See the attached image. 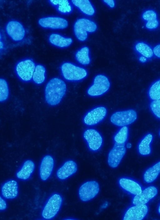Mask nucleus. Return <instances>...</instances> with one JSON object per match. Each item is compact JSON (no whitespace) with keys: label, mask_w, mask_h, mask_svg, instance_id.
<instances>
[{"label":"nucleus","mask_w":160,"mask_h":220,"mask_svg":"<svg viewBox=\"0 0 160 220\" xmlns=\"http://www.w3.org/2000/svg\"><path fill=\"white\" fill-rule=\"evenodd\" d=\"M66 86L62 79L55 78L50 80L46 84L45 91L47 102L54 106L58 104L64 95Z\"/></svg>","instance_id":"f257e3e1"},{"label":"nucleus","mask_w":160,"mask_h":220,"mask_svg":"<svg viewBox=\"0 0 160 220\" xmlns=\"http://www.w3.org/2000/svg\"><path fill=\"white\" fill-rule=\"evenodd\" d=\"M61 71L64 78L70 81L82 80L87 75V72L84 69L70 63H65L61 66Z\"/></svg>","instance_id":"f03ea898"},{"label":"nucleus","mask_w":160,"mask_h":220,"mask_svg":"<svg viewBox=\"0 0 160 220\" xmlns=\"http://www.w3.org/2000/svg\"><path fill=\"white\" fill-rule=\"evenodd\" d=\"M97 28V25L93 22L87 19L82 18L78 19L75 23L74 30L77 38L82 41L87 39V32H94Z\"/></svg>","instance_id":"7ed1b4c3"},{"label":"nucleus","mask_w":160,"mask_h":220,"mask_svg":"<svg viewBox=\"0 0 160 220\" xmlns=\"http://www.w3.org/2000/svg\"><path fill=\"white\" fill-rule=\"evenodd\" d=\"M137 117L136 111L130 109L114 113L110 117V121L116 126L123 127L133 123Z\"/></svg>","instance_id":"20e7f679"},{"label":"nucleus","mask_w":160,"mask_h":220,"mask_svg":"<svg viewBox=\"0 0 160 220\" xmlns=\"http://www.w3.org/2000/svg\"><path fill=\"white\" fill-rule=\"evenodd\" d=\"M110 86L108 78L103 75H98L94 78L93 84L88 89L87 93L92 96H100L106 92Z\"/></svg>","instance_id":"39448f33"},{"label":"nucleus","mask_w":160,"mask_h":220,"mask_svg":"<svg viewBox=\"0 0 160 220\" xmlns=\"http://www.w3.org/2000/svg\"><path fill=\"white\" fill-rule=\"evenodd\" d=\"M35 67V64L32 60L26 59L17 64L16 71L18 76L22 80L28 81L32 79Z\"/></svg>","instance_id":"423d86ee"},{"label":"nucleus","mask_w":160,"mask_h":220,"mask_svg":"<svg viewBox=\"0 0 160 220\" xmlns=\"http://www.w3.org/2000/svg\"><path fill=\"white\" fill-rule=\"evenodd\" d=\"M99 186L97 182L94 181L87 182L80 187L78 194L81 200L87 202L94 198L98 193Z\"/></svg>","instance_id":"0eeeda50"},{"label":"nucleus","mask_w":160,"mask_h":220,"mask_svg":"<svg viewBox=\"0 0 160 220\" xmlns=\"http://www.w3.org/2000/svg\"><path fill=\"white\" fill-rule=\"evenodd\" d=\"M62 202L61 197L55 194L49 199L42 212L43 217L47 219L54 217L59 211Z\"/></svg>","instance_id":"6e6552de"},{"label":"nucleus","mask_w":160,"mask_h":220,"mask_svg":"<svg viewBox=\"0 0 160 220\" xmlns=\"http://www.w3.org/2000/svg\"><path fill=\"white\" fill-rule=\"evenodd\" d=\"M126 152L125 144L119 145L115 143L113 147L108 153V161L109 166L113 168L117 167Z\"/></svg>","instance_id":"1a4fd4ad"},{"label":"nucleus","mask_w":160,"mask_h":220,"mask_svg":"<svg viewBox=\"0 0 160 220\" xmlns=\"http://www.w3.org/2000/svg\"><path fill=\"white\" fill-rule=\"evenodd\" d=\"M106 108L102 106L95 108L88 112L83 118V122L86 125L91 126L98 124L106 116Z\"/></svg>","instance_id":"9d476101"},{"label":"nucleus","mask_w":160,"mask_h":220,"mask_svg":"<svg viewBox=\"0 0 160 220\" xmlns=\"http://www.w3.org/2000/svg\"><path fill=\"white\" fill-rule=\"evenodd\" d=\"M83 136L91 150L95 151L99 149L101 146L102 138L100 134L97 130L92 129H87L84 132Z\"/></svg>","instance_id":"9b49d317"},{"label":"nucleus","mask_w":160,"mask_h":220,"mask_svg":"<svg viewBox=\"0 0 160 220\" xmlns=\"http://www.w3.org/2000/svg\"><path fill=\"white\" fill-rule=\"evenodd\" d=\"M38 23L42 27L52 29H64L68 26L67 20L59 17L42 18L39 20Z\"/></svg>","instance_id":"f8f14e48"},{"label":"nucleus","mask_w":160,"mask_h":220,"mask_svg":"<svg viewBox=\"0 0 160 220\" xmlns=\"http://www.w3.org/2000/svg\"><path fill=\"white\" fill-rule=\"evenodd\" d=\"M148 207L146 205H135L129 208L126 212L124 220H142L148 212Z\"/></svg>","instance_id":"ddd939ff"},{"label":"nucleus","mask_w":160,"mask_h":220,"mask_svg":"<svg viewBox=\"0 0 160 220\" xmlns=\"http://www.w3.org/2000/svg\"><path fill=\"white\" fill-rule=\"evenodd\" d=\"M6 30L8 34L14 41L21 40L24 37V29L18 22L12 21L9 22L6 26Z\"/></svg>","instance_id":"4468645a"},{"label":"nucleus","mask_w":160,"mask_h":220,"mask_svg":"<svg viewBox=\"0 0 160 220\" xmlns=\"http://www.w3.org/2000/svg\"><path fill=\"white\" fill-rule=\"evenodd\" d=\"M158 190L153 186H149L142 191L139 194L135 195L132 200L134 205H144L154 197L157 194Z\"/></svg>","instance_id":"2eb2a0df"},{"label":"nucleus","mask_w":160,"mask_h":220,"mask_svg":"<svg viewBox=\"0 0 160 220\" xmlns=\"http://www.w3.org/2000/svg\"><path fill=\"white\" fill-rule=\"evenodd\" d=\"M54 166V160L50 155L44 156L42 160L40 168V175L43 181L47 180L51 175Z\"/></svg>","instance_id":"dca6fc26"},{"label":"nucleus","mask_w":160,"mask_h":220,"mask_svg":"<svg viewBox=\"0 0 160 220\" xmlns=\"http://www.w3.org/2000/svg\"><path fill=\"white\" fill-rule=\"evenodd\" d=\"M77 166L72 160L66 161L58 170L57 174L59 178L64 180L74 174L77 171Z\"/></svg>","instance_id":"f3484780"},{"label":"nucleus","mask_w":160,"mask_h":220,"mask_svg":"<svg viewBox=\"0 0 160 220\" xmlns=\"http://www.w3.org/2000/svg\"><path fill=\"white\" fill-rule=\"evenodd\" d=\"M119 183L123 189L133 195L139 194L142 191L140 185L132 180L121 178L119 180Z\"/></svg>","instance_id":"a211bd4d"},{"label":"nucleus","mask_w":160,"mask_h":220,"mask_svg":"<svg viewBox=\"0 0 160 220\" xmlns=\"http://www.w3.org/2000/svg\"><path fill=\"white\" fill-rule=\"evenodd\" d=\"M2 196L7 199H13L18 195V185L16 181L14 180L8 181L3 185L2 188Z\"/></svg>","instance_id":"6ab92c4d"},{"label":"nucleus","mask_w":160,"mask_h":220,"mask_svg":"<svg viewBox=\"0 0 160 220\" xmlns=\"http://www.w3.org/2000/svg\"><path fill=\"white\" fill-rule=\"evenodd\" d=\"M35 168L34 162L30 160L26 161L21 169L17 173V177L20 179L27 180L29 178Z\"/></svg>","instance_id":"aec40b11"},{"label":"nucleus","mask_w":160,"mask_h":220,"mask_svg":"<svg viewBox=\"0 0 160 220\" xmlns=\"http://www.w3.org/2000/svg\"><path fill=\"white\" fill-rule=\"evenodd\" d=\"M73 4L84 14L92 16L95 13L94 8L90 1L88 0H72Z\"/></svg>","instance_id":"412c9836"},{"label":"nucleus","mask_w":160,"mask_h":220,"mask_svg":"<svg viewBox=\"0 0 160 220\" xmlns=\"http://www.w3.org/2000/svg\"><path fill=\"white\" fill-rule=\"evenodd\" d=\"M49 42L52 44L60 48L66 47L69 46L72 43L70 38H67L60 34L56 33L51 34L49 37Z\"/></svg>","instance_id":"4be33fe9"},{"label":"nucleus","mask_w":160,"mask_h":220,"mask_svg":"<svg viewBox=\"0 0 160 220\" xmlns=\"http://www.w3.org/2000/svg\"><path fill=\"white\" fill-rule=\"evenodd\" d=\"M160 173V161L147 170L144 174V179L148 183L152 182L156 179Z\"/></svg>","instance_id":"5701e85b"},{"label":"nucleus","mask_w":160,"mask_h":220,"mask_svg":"<svg viewBox=\"0 0 160 220\" xmlns=\"http://www.w3.org/2000/svg\"><path fill=\"white\" fill-rule=\"evenodd\" d=\"M153 136L152 134L147 135L140 142L138 149L139 153L142 155H147L151 152L150 144L152 141Z\"/></svg>","instance_id":"b1692460"},{"label":"nucleus","mask_w":160,"mask_h":220,"mask_svg":"<svg viewBox=\"0 0 160 220\" xmlns=\"http://www.w3.org/2000/svg\"><path fill=\"white\" fill-rule=\"evenodd\" d=\"M50 3L55 7L58 11L63 14H68L72 10V7L67 0H50Z\"/></svg>","instance_id":"393cba45"},{"label":"nucleus","mask_w":160,"mask_h":220,"mask_svg":"<svg viewBox=\"0 0 160 220\" xmlns=\"http://www.w3.org/2000/svg\"><path fill=\"white\" fill-rule=\"evenodd\" d=\"M46 70L45 67L41 65L36 66L32 79L34 83L37 84L43 83L45 79Z\"/></svg>","instance_id":"a878e982"},{"label":"nucleus","mask_w":160,"mask_h":220,"mask_svg":"<svg viewBox=\"0 0 160 220\" xmlns=\"http://www.w3.org/2000/svg\"><path fill=\"white\" fill-rule=\"evenodd\" d=\"M75 56L77 60L82 65H87L90 63L89 49L87 47H83L78 51Z\"/></svg>","instance_id":"bb28decb"},{"label":"nucleus","mask_w":160,"mask_h":220,"mask_svg":"<svg viewBox=\"0 0 160 220\" xmlns=\"http://www.w3.org/2000/svg\"><path fill=\"white\" fill-rule=\"evenodd\" d=\"M128 132V128L127 126L122 127L114 136L115 143L119 145L125 144L127 140Z\"/></svg>","instance_id":"cd10ccee"},{"label":"nucleus","mask_w":160,"mask_h":220,"mask_svg":"<svg viewBox=\"0 0 160 220\" xmlns=\"http://www.w3.org/2000/svg\"><path fill=\"white\" fill-rule=\"evenodd\" d=\"M136 50L143 56L150 58L153 54V50L147 44L142 42L137 43L135 46Z\"/></svg>","instance_id":"c85d7f7f"},{"label":"nucleus","mask_w":160,"mask_h":220,"mask_svg":"<svg viewBox=\"0 0 160 220\" xmlns=\"http://www.w3.org/2000/svg\"><path fill=\"white\" fill-rule=\"evenodd\" d=\"M148 95L152 100H160V79L155 82L150 87Z\"/></svg>","instance_id":"c756f323"},{"label":"nucleus","mask_w":160,"mask_h":220,"mask_svg":"<svg viewBox=\"0 0 160 220\" xmlns=\"http://www.w3.org/2000/svg\"><path fill=\"white\" fill-rule=\"evenodd\" d=\"M9 89L8 83L5 80L0 79V101L3 102L6 100L9 95Z\"/></svg>","instance_id":"7c9ffc66"},{"label":"nucleus","mask_w":160,"mask_h":220,"mask_svg":"<svg viewBox=\"0 0 160 220\" xmlns=\"http://www.w3.org/2000/svg\"><path fill=\"white\" fill-rule=\"evenodd\" d=\"M150 107L154 114L160 119V100L152 101L150 103Z\"/></svg>","instance_id":"2f4dec72"},{"label":"nucleus","mask_w":160,"mask_h":220,"mask_svg":"<svg viewBox=\"0 0 160 220\" xmlns=\"http://www.w3.org/2000/svg\"><path fill=\"white\" fill-rule=\"evenodd\" d=\"M142 17L144 20L147 21L157 19L156 13L152 10L146 11L143 13Z\"/></svg>","instance_id":"473e14b6"},{"label":"nucleus","mask_w":160,"mask_h":220,"mask_svg":"<svg viewBox=\"0 0 160 220\" xmlns=\"http://www.w3.org/2000/svg\"><path fill=\"white\" fill-rule=\"evenodd\" d=\"M158 25L157 19L147 21L146 24V27L148 29H153L157 28Z\"/></svg>","instance_id":"72a5a7b5"},{"label":"nucleus","mask_w":160,"mask_h":220,"mask_svg":"<svg viewBox=\"0 0 160 220\" xmlns=\"http://www.w3.org/2000/svg\"><path fill=\"white\" fill-rule=\"evenodd\" d=\"M153 51L155 56L160 58V44L155 46L153 49Z\"/></svg>","instance_id":"f704fd0d"},{"label":"nucleus","mask_w":160,"mask_h":220,"mask_svg":"<svg viewBox=\"0 0 160 220\" xmlns=\"http://www.w3.org/2000/svg\"><path fill=\"white\" fill-rule=\"evenodd\" d=\"M7 207V204L6 202L2 198L0 197V210H3L5 209Z\"/></svg>","instance_id":"c9c22d12"},{"label":"nucleus","mask_w":160,"mask_h":220,"mask_svg":"<svg viewBox=\"0 0 160 220\" xmlns=\"http://www.w3.org/2000/svg\"><path fill=\"white\" fill-rule=\"evenodd\" d=\"M103 1L111 8H113L115 6V3L113 0H104Z\"/></svg>","instance_id":"e433bc0d"},{"label":"nucleus","mask_w":160,"mask_h":220,"mask_svg":"<svg viewBox=\"0 0 160 220\" xmlns=\"http://www.w3.org/2000/svg\"><path fill=\"white\" fill-rule=\"evenodd\" d=\"M139 60L142 62H145L147 60V59L144 56H141L140 57Z\"/></svg>","instance_id":"4c0bfd02"},{"label":"nucleus","mask_w":160,"mask_h":220,"mask_svg":"<svg viewBox=\"0 0 160 220\" xmlns=\"http://www.w3.org/2000/svg\"><path fill=\"white\" fill-rule=\"evenodd\" d=\"M0 49H1L3 48V43L1 42V40L0 39Z\"/></svg>","instance_id":"58836bf2"},{"label":"nucleus","mask_w":160,"mask_h":220,"mask_svg":"<svg viewBox=\"0 0 160 220\" xmlns=\"http://www.w3.org/2000/svg\"><path fill=\"white\" fill-rule=\"evenodd\" d=\"M127 146L128 148H130L131 147V144L130 143H128L127 144Z\"/></svg>","instance_id":"ea45409f"},{"label":"nucleus","mask_w":160,"mask_h":220,"mask_svg":"<svg viewBox=\"0 0 160 220\" xmlns=\"http://www.w3.org/2000/svg\"><path fill=\"white\" fill-rule=\"evenodd\" d=\"M158 211L159 213L160 214V205L159 207H158Z\"/></svg>","instance_id":"a19ab883"},{"label":"nucleus","mask_w":160,"mask_h":220,"mask_svg":"<svg viewBox=\"0 0 160 220\" xmlns=\"http://www.w3.org/2000/svg\"><path fill=\"white\" fill-rule=\"evenodd\" d=\"M159 135H160V132H159Z\"/></svg>","instance_id":"79ce46f5"}]
</instances>
